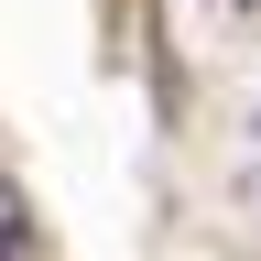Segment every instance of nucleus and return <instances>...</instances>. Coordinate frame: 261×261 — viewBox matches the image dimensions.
I'll return each mask as SVG.
<instances>
[{
    "instance_id": "obj_1",
    "label": "nucleus",
    "mask_w": 261,
    "mask_h": 261,
    "mask_svg": "<svg viewBox=\"0 0 261 261\" xmlns=\"http://www.w3.org/2000/svg\"><path fill=\"white\" fill-rule=\"evenodd\" d=\"M22 250H33V218H22V185L0 174V261H22Z\"/></svg>"
}]
</instances>
